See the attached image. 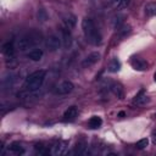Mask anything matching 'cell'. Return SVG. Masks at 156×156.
Here are the masks:
<instances>
[{"mask_svg": "<svg viewBox=\"0 0 156 156\" xmlns=\"http://www.w3.org/2000/svg\"><path fill=\"white\" fill-rule=\"evenodd\" d=\"M82 29L84 33V37L87 39V41L91 45H99L102 41V37L100 34V32L98 30V28L95 27V23L93 22L91 18L85 17L82 21Z\"/></svg>", "mask_w": 156, "mask_h": 156, "instance_id": "1", "label": "cell"}, {"mask_svg": "<svg viewBox=\"0 0 156 156\" xmlns=\"http://www.w3.org/2000/svg\"><path fill=\"white\" fill-rule=\"evenodd\" d=\"M45 74H46V72L43 71V69H39V71H35V72L30 73L26 78V82H24L26 90L29 91V93L37 91L43 85V83L45 80Z\"/></svg>", "mask_w": 156, "mask_h": 156, "instance_id": "2", "label": "cell"}, {"mask_svg": "<svg viewBox=\"0 0 156 156\" xmlns=\"http://www.w3.org/2000/svg\"><path fill=\"white\" fill-rule=\"evenodd\" d=\"M40 41V39H38L37 37H34L33 34H26L23 37H21L17 41V46L21 51H26L33 46H35Z\"/></svg>", "mask_w": 156, "mask_h": 156, "instance_id": "3", "label": "cell"}, {"mask_svg": "<svg viewBox=\"0 0 156 156\" xmlns=\"http://www.w3.org/2000/svg\"><path fill=\"white\" fill-rule=\"evenodd\" d=\"M45 45H46L48 50H50V51H56V50L60 48V45H61V39H60L58 35L51 34V35H49V37L46 38Z\"/></svg>", "mask_w": 156, "mask_h": 156, "instance_id": "4", "label": "cell"}, {"mask_svg": "<svg viewBox=\"0 0 156 156\" xmlns=\"http://www.w3.org/2000/svg\"><path fill=\"white\" fill-rule=\"evenodd\" d=\"M73 84L69 82V80H63L61 82L56 89H55V94H58V95H66V94H69L72 90H73Z\"/></svg>", "mask_w": 156, "mask_h": 156, "instance_id": "5", "label": "cell"}, {"mask_svg": "<svg viewBox=\"0 0 156 156\" xmlns=\"http://www.w3.org/2000/svg\"><path fill=\"white\" fill-rule=\"evenodd\" d=\"M100 60V54L99 52H91V54H89L84 60H83V62H82V65H83V67H90V66H93V65H95L98 61Z\"/></svg>", "mask_w": 156, "mask_h": 156, "instance_id": "6", "label": "cell"}, {"mask_svg": "<svg viewBox=\"0 0 156 156\" xmlns=\"http://www.w3.org/2000/svg\"><path fill=\"white\" fill-rule=\"evenodd\" d=\"M130 65H132V67H133L134 69H136V71H145V69L147 68V62H146L145 60H143V58H139V57L132 58Z\"/></svg>", "mask_w": 156, "mask_h": 156, "instance_id": "7", "label": "cell"}, {"mask_svg": "<svg viewBox=\"0 0 156 156\" xmlns=\"http://www.w3.org/2000/svg\"><path fill=\"white\" fill-rule=\"evenodd\" d=\"M66 141H61V143H56L52 149H51V154L55 155V156H58V155H63L66 154V150H67V146H66Z\"/></svg>", "mask_w": 156, "mask_h": 156, "instance_id": "8", "label": "cell"}, {"mask_svg": "<svg viewBox=\"0 0 156 156\" xmlns=\"http://www.w3.org/2000/svg\"><path fill=\"white\" fill-rule=\"evenodd\" d=\"M62 40H63V46L66 49L71 48L72 45V35H71V32L68 28H63L62 29Z\"/></svg>", "mask_w": 156, "mask_h": 156, "instance_id": "9", "label": "cell"}, {"mask_svg": "<svg viewBox=\"0 0 156 156\" xmlns=\"http://www.w3.org/2000/svg\"><path fill=\"white\" fill-rule=\"evenodd\" d=\"M149 101V98L145 95V91L141 89L135 96H134V99H133V104H135V105H144V104H146Z\"/></svg>", "mask_w": 156, "mask_h": 156, "instance_id": "10", "label": "cell"}, {"mask_svg": "<svg viewBox=\"0 0 156 156\" xmlns=\"http://www.w3.org/2000/svg\"><path fill=\"white\" fill-rule=\"evenodd\" d=\"M76 117H77V108H76L74 106L68 107V108L65 111V113H63V119H65V121H68V122L73 121Z\"/></svg>", "mask_w": 156, "mask_h": 156, "instance_id": "11", "label": "cell"}, {"mask_svg": "<svg viewBox=\"0 0 156 156\" xmlns=\"http://www.w3.org/2000/svg\"><path fill=\"white\" fill-rule=\"evenodd\" d=\"M74 152L78 155H87L88 154V145L85 141H78L74 147Z\"/></svg>", "mask_w": 156, "mask_h": 156, "instance_id": "12", "label": "cell"}, {"mask_svg": "<svg viewBox=\"0 0 156 156\" xmlns=\"http://www.w3.org/2000/svg\"><path fill=\"white\" fill-rule=\"evenodd\" d=\"M76 22H77L76 16H73L72 13H68V15H66V16L63 17V23H65L66 28H68V29L73 28V27L76 26Z\"/></svg>", "mask_w": 156, "mask_h": 156, "instance_id": "13", "label": "cell"}, {"mask_svg": "<svg viewBox=\"0 0 156 156\" xmlns=\"http://www.w3.org/2000/svg\"><path fill=\"white\" fill-rule=\"evenodd\" d=\"M144 11H145V15L146 16H156V2L155 1H151V2H147L144 7Z\"/></svg>", "mask_w": 156, "mask_h": 156, "instance_id": "14", "label": "cell"}, {"mask_svg": "<svg viewBox=\"0 0 156 156\" xmlns=\"http://www.w3.org/2000/svg\"><path fill=\"white\" fill-rule=\"evenodd\" d=\"M28 58H30L32 61H39V60H41V57H43V50H40V49H33V50H30L29 52H28Z\"/></svg>", "mask_w": 156, "mask_h": 156, "instance_id": "15", "label": "cell"}, {"mask_svg": "<svg viewBox=\"0 0 156 156\" xmlns=\"http://www.w3.org/2000/svg\"><path fill=\"white\" fill-rule=\"evenodd\" d=\"M110 89H111V91H112L118 99H122V98H123V88H122V85H121L119 83H112L111 87H110Z\"/></svg>", "mask_w": 156, "mask_h": 156, "instance_id": "16", "label": "cell"}, {"mask_svg": "<svg viewBox=\"0 0 156 156\" xmlns=\"http://www.w3.org/2000/svg\"><path fill=\"white\" fill-rule=\"evenodd\" d=\"M107 69H108V72H111V73L118 72V71L121 69V62H119L117 58H112V60L110 61L108 66H107Z\"/></svg>", "mask_w": 156, "mask_h": 156, "instance_id": "17", "label": "cell"}, {"mask_svg": "<svg viewBox=\"0 0 156 156\" xmlns=\"http://www.w3.org/2000/svg\"><path fill=\"white\" fill-rule=\"evenodd\" d=\"M101 124H102V119L99 116H93L89 119V128L90 129H98L101 127Z\"/></svg>", "mask_w": 156, "mask_h": 156, "instance_id": "18", "label": "cell"}, {"mask_svg": "<svg viewBox=\"0 0 156 156\" xmlns=\"http://www.w3.org/2000/svg\"><path fill=\"white\" fill-rule=\"evenodd\" d=\"M2 52L7 56H12L15 52V48H13V41H7L2 45Z\"/></svg>", "mask_w": 156, "mask_h": 156, "instance_id": "19", "label": "cell"}, {"mask_svg": "<svg viewBox=\"0 0 156 156\" xmlns=\"http://www.w3.org/2000/svg\"><path fill=\"white\" fill-rule=\"evenodd\" d=\"M9 149H10L12 152L17 154V155H21V154L24 152V149L21 146V144H20L18 141H13V143H11L10 146H9Z\"/></svg>", "mask_w": 156, "mask_h": 156, "instance_id": "20", "label": "cell"}, {"mask_svg": "<svg viewBox=\"0 0 156 156\" xmlns=\"http://www.w3.org/2000/svg\"><path fill=\"white\" fill-rule=\"evenodd\" d=\"M123 20H124V16H121V15H117V16H115L113 17V20H112V26L117 29V28H119L124 22H123Z\"/></svg>", "mask_w": 156, "mask_h": 156, "instance_id": "21", "label": "cell"}, {"mask_svg": "<svg viewBox=\"0 0 156 156\" xmlns=\"http://www.w3.org/2000/svg\"><path fill=\"white\" fill-rule=\"evenodd\" d=\"M130 32V26H128V24H122L119 28H117V33L121 35V37H124V35H127L128 33Z\"/></svg>", "mask_w": 156, "mask_h": 156, "instance_id": "22", "label": "cell"}, {"mask_svg": "<svg viewBox=\"0 0 156 156\" xmlns=\"http://www.w3.org/2000/svg\"><path fill=\"white\" fill-rule=\"evenodd\" d=\"M147 144H149V140H147L146 138H144V139H140L139 141H136L135 146H136V149L143 150V149H145V147L147 146Z\"/></svg>", "mask_w": 156, "mask_h": 156, "instance_id": "23", "label": "cell"}, {"mask_svg": "<svg viewBox=\"0 0 156 156\" xmlns=\"http://www.w3.org/2000/svg\"><path fill=\"white\" fill-rule=\"evenodd\" d=\"M38 20L41 21V22H45L48 20V13H46V11L44 9H40L38 11Z\"/></svg>", "mask_w": 156, "mask_h": 156, "instance_id": "24", "label": "cell"}, {"mask_svg": "<svg viewBox=\"0 0 156 156\" xmlns=\"http://www.w3.org/2000/svg\"><path fill=\"white\" fill-rule=\"evenodd\" d=\"M129 1H130V0H121V1L117 2V7H118L119 10H123V9H126V7L129 5Z\"/></svg>", "mask_w": 156, "mask_h": 156, "instance_id": "25", "label": "cell"}, {"mask_svg": "<svg viewBox=\"0 0 156 156\" xmlns=\"http://www.w3.org/2000/svg\"><path fill=\"white\" fill-rule=\"evenodd\" d=\"M151 140L154 144H156V129L152 130V133H151Z\"/></svg>", "mask_w": 156, "mask_h": 156, "instance_id": "26", "label": "cell"}, {"mask_svg": "<svg viewBox=\"0 0 156 156\" xmlns=\"http://www.w3.org/2000/svg\"><path fill=\"white\" fill-rule=\"evenodd\" d=\"M124 116H126V113H124V112H123V111H121V112H119V113H118V117H119V118H123V117H124Z\"/></svg>", "mask_w": 156, "mask_h": 156, "instance_id": "27", "label": "cell"}, {"mask_svg": "<svg viewBox=\"0 0 156 156\" xmlns=\"http://www.w3.org/2000/svg\"><path fill=\"white\" fill-rule=\"evenodd\" d=\"M154 79H155V82H156V72H155V74H154Z\"/></svg>", "mask_w": 156, "mask_h": 156, "instance_id": "28", "label": "cell"}, {"mask_svg": "<svg viewBox=\"0 0 156 156\" xmlns=\"http://www.w3.org/2000/svg\"><path fill=\"white\" fill-rule=\"evenodd\" d=\"M115 1H116V2H118V1H121V0H115Z\"/></svg>", "mask_w": 156, "mask_h": 156, "instance_id": "29", "label": "cell"}]
</instances>
